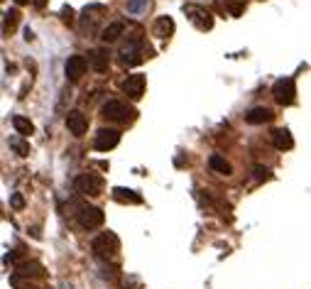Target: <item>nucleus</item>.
<instances>
[{"label": "nucleus", "mask_w": 311, "mask_h": 289, "mask_svg": "<svg viewBox=\"0 0 311 289\" xmlns=\"http://www.w3.org/2000/svg\"><path fill=\"white\" fill-rule=\"evenodd\" d=\"M108 64H111V51L108 49H93L91 51V69L93 71H98V74H103L106 69H108Z\"/></svg>", "instance_id": "12"}, {"label": "nucleus", "mask_w": 311, "mask_h": 289, "mask_svg": "<svg viewBox=\"0 0 311 289\" xmlns=\"http://www.w3.org/2000/svg\"><path fill=\"white\" fill-rule=\"evenodd\" d=\"M243 10H245V5H233V8H230V13L233 15H240Z\"/></svg>", "instance_id": "27"}, {"label": "nucleus", "mask_w": 311, "mask_h": 289, "mask_svg": "<svg viewBox=\"0 0 311 289\" xmlns=\"http://www.w3.org/2000/svg\"><path fill=\"white\" fill-rule=\"evenodd\" d=\"M74 187L79 194H86V196H98L100 191H103V179L96 174H81L76 176Z\"/></svg>", "instance_id": "5"}, {"label": "nucleus", "mask_w": 311, "mask_h": 289, "mask_svg": "<svg viewBox=\"0 0 311 289\" xmlns=\"http://www.w3.org/2000/svg\"><path fill=\"white\" fill-rule=\"evenodd\" d=\"M13 127H15V133H20V135H32V130H35V125L27 120V118H22V115H15L13 118Z\"/></svg>", "instance_id": "19"}, {"label": "nucleus", "mask_w": 311, "mask_h": 289, "mask_svg": "<svg viewBox=\"0 0 311 289\" xmlns=\"http://www.w3.org/2000/svg\"><path fill=\"white\" fill-rule=\"evenodd\" d=\"M272 142L277 150H292L294 147V138H292V133L287 130V127H279V130H274L272 133Z\"/></svg>", "instance_id": "13"}, {"label": "nucleus", "mask_w": 311, "mask_h": 289, "mask_svg": "<svg viewBox=\"0 0 311 289\" xmlns=\"http://www.w3.org/2000/svg\"><path fill=\"white\" fill-rule=\"evenodd\" d=\"M118 142H120V133H118V130H113V127H100L98 133H96L93 147L98 152H108V150H113Z\"/></svg>", "instance_id": "7"}, {"label": "nucleus", "mask_w": 311, "mask_h": 289, "mask_svg": "<svg viewBox=\"0 0 311 289\" xmlns=\"http://www.w3.org/2000/svg\"><path fill=\"white\" fill-rule=\"evenodd\" d=\"M113 199L118 203H142V196L137 194L135 189H123V187L113 189Z\"/></svg>", "instance_id": "14"}, {"label": "nucleus", "mask_w": 311, "mask_h": 289, "mask_svg": "<svg viewBox=\"0 0 311 289\" xmlns=\"http://www.w3.org/2000/svg\"><path fill=\"white\" fill-rule=\"evenodd\" d=\"M140 51H142V37L135 35V37L120 49V62H123L125 66H135V64L142 62V54H140Z\"/></svg>", "instance_id": "6"}, {"label": "nucleus", "mask_w": 311, "mask_h": 289, "mask_svg": "<svg viewBox=\"0 0 311 289\" xmlns=\"http://www.w3.org/2000/svg\"><path fill=\"white\" fill-rule=\"evenodd\" d=\"M103 221H106V216L98 206H81L79 208V226L84 230H93V228L103 226Z\"/></svg>", "instance_id": "4"}, {"label": "nucleus", "mask_w": 311, "mask_h": 289, "mask_svg": "<svg viewBox=\"0 0 311 289\" xmlns=\"http://www.w3.org/2000/svg\"><path fill=\"white\" fill-rule=\"evenodd\" d=\"M86 59L81 57V54H74V57H69L66 59V66H64V71H66V78L69 81H79L81 76L86 74Z\"/></svg>", "instance_id": "9"}, {"label": "nucleus", "mask_w": 311, "mask_h": 289, "mask_svg": "<svg viewBox=\"0 0 311 289\" xmlns=\"http://www.w3.org/2000/svg\"><path fill=\"white\" fill-rule=\"evenodd\" d=\"M66 127H69V133H71V135H76V138L86 135V130H88L86 115L81 113V111H71V113L66 115Z\"/></svg>", "instance_id": "10"}, {"label": "nucleus", "mask_w": 311, "mask_h": 289, "mask_svg": "<svg viewBox=\"0 0 311 289\" xmlns=\"http://www.w3.org/2000/svg\"><path fill=\"white\" fill-rule=\"evenodd\" d=\"M15 270H17V275H22V277H39L42 275V265L39 262H22V265H17V267H15Z\"/></svg>", "instance_id": "20"}, {"label": "nucleus", "mask_w": 311, "mask_h": 289, "mask_svg": "<svg viewBox=\"0 0 311 289\" xmlns=\"http://www.w3.org/2000/svg\"><path fill=\"white\" fill-rule=\"evenodd\" d=\"M91 250H93V255L100 257V260H113V257L118 255V250H120V243H118V238H115L113 233H100L98 238H93Z\"/></svg>", "instance_id": "1"}, {"label": "nucleus", "mask_w": 311, "mask_h": 289, "mask_svg": "<svg viewBox=\"0 0 311 289\" xmlns=\"http://www.w3.org/2000/svg\"><path fill=\"white\" fill-rule=\"evenodd\" d=\"M184 10L189 13V17L194 20V25L199 27V30H211V27H213V17L209 13H203V10L194 8V5H187Z\"/></svg>", "instance_id": "11"}, {"label": "nucleus", "mask_w": 311, "mask_h": 289, "mask_svg": "<svg viewBox=\"0 0 311 289\" xmlns=\"http://www.w3.org/2000/svg\"><path fill=\"white\" fill-rule=\"evenodd\" d=\"M245 120H248L250 125H262V123H270V120H272V113H270L265 106H257V108H252V111L245 115Z\"/></svg>", "instance_id": "15"}, {"label": "nucleus", "mask_w": 311, "mask_h": 289, "mask_svg": "<svg viewBox=\"0 0 311 289\" xmlns=\"http://www.w3.org/2000/svg\"><path fill=\"white\" fill-rule=\"evenodd\" d=\"M149 8V0H127V13L130 15H140Z\"/></svg>", "instance_id": "21"}, {"label": "nucleus", "mask_w": 311, "mask_h": 289, "mask_svg": "<svg viewBox=\"0 0 311 289\" xmlns=\"http://www.w3.org/2000/svg\"><path fill=\"white\" fill-rule=\"evenodd\" d=\"M10 206H13V208H25V199H22L20 194H13V199H10Z\"/></svg>", "instance_id": "25"}, {"label": "nucleus", "mask_w": 311, "mask_h": 289, "mask_svg": "<svg viewBox=\"0 0 311 289\" xmlns=\"http://www.w3.org/2000/svg\"><path fill=\"white\" fill-rule=\"evenodd\" d=\"M62 20L66 25H74V10L71 8H62Z\"/></svg>", "instance_id": "24"}, {"label": "nucleus", "mask_w": 311, "mask_h": 289, "mask_svg": "<svg viewBox=\"0 0 311 289\" xmlns=\"http://www.w3.org/2000/svg\"><path fill=\"white\" fill-rule=\"evenodd\" d=\"M15 3H17V5H25L27 0H15Z\"/></svg>", "instance_id": "29"}, {"label": "nucleus", "mask_w": 311, "mask_h": 289, "mask_svg": "<svg viewBox=\"0 0 311 289\" xmlns=\"http://www.w3.org/2000/svg\"><path fill=\"white\" fill-rule=\"evenodd\" d=\"M100 115H103V118H108V120L127 123V120H133V118H135V111H133V108H127V106L120 103V101H106L103 103V108H100Z\"/></svg>", "instance_id": "2"}, {"label": "nucleus", "mask_w": 311, "mask_h": 289, "mask_svg": "<svg viewBox=\"0 0 311 289\" xmlns=\"http://www.w3.org/2000/svg\"><path fill=\"white\" fill-rule=\"evenodd\" d=\"M10 147H15L20 157H27V154H30V145H25L22 140H10Z\"/></svg>", "instance_id": "23"}, {"label": "nucleus", "mask_w": 311, "mask_h": 289, "mask_svg": "<svg viewBox=\"0 0 311 289\" xmlns=\"http://www.w3.org/2000/svg\"><path fill=\"white\" fill-rule=\"evenodd\" d=\"M32 5H35V8H37V10H42V8H44V5H47V0H32Z\"/></svg>", "instance_id": "28"}, {"label": "nucleus", "mask_w": 311, "mask_h": 289, "mask_svg": "<svg viewBox=\"0 0 311 289\" xmlns=\"http://www.w3.org/2000/svg\"><path fill=\"white\" fill-rule=\"evenodd\" d=\"M272 96L279 106H292L297 98V86H294V78H279L274 81L272 86Z\"/></svg>", "instance_id": "3"}, {"label": "nucleus", "mask_w": 311, "mask_h": 289, "mask_svg": "<svg viewBox=\"0 0 311 289\" xmlns=\"http://www.w3.org/2000/svg\"><path fill=\"white\" fill-rule=\"evenodd\" d=\"M209 167H211L216 174H230V164H228V160L225 157H221V154H211V160H209Z\"/></svg>", "instance_id": "17"}, {"label": "nucleus", "mask_w": 311, "mask_h": 289, "mask_svg": "<svg viewBox=\"0 0 311 289\" xmlns=\"http://www.w3.org/2000/svg\"><path fill=\"white\" fill-rule=\"evenodd\" d=\"M172 32H174V20H172V17H160V20L154 22V35H157V37L164 39V37H169Z\"/></svg>", "instance_id": "16"}, {"label": "nucleus", "mask_w": 311, "mask_h": 289, "mask_svg": "<svg viewBox=\"0 0 311 289\" xmlns=\"http://www.w3.org/2000/svg\"><path fill=\"white\" fill-rule=\"evenodd\" d=\"M123 93H127V98H133V101L142 98V93H145V76L142 74L127 76L123 81Z\"/></svg>", "instance_id": "8"}, {"label": "nucleus", "mask_w": 311, "mask_h": 289, "mask_svg": "<svg viewBox=\"0 0 311 289\" xmlns=\"http://www.w3.org/2000/svg\"><path fill=\"white\" fill-rule=\"evenodd\" d=\"M252 176H255L257 181H267V179H272V172H270L267 167H262V164H257V167L252 169Z\"/></svg>", "instance_id": "22"}, {"label": "nucleus", "mask_w": 311, "mask_h": 289, "mask_svg": "<svg viewBox=\"0 0 311 289\" xmlns=\"http://www.w3.org/2000/svg\"><path fill=\"white\" fill-rule=\"evenodd\" d=\"M123 30H125V25L123 22H113V25H108L106 30H103V35H100V39L106 42V44H111V42H115V39L123 35Z\"/></svg>", "instance_id": "18"}, {"label": "nucleus", "mask_w": 311, "mask_h": 289, "mask_svg": "<svg viewBox=\"0 0 311 289\" xmlns=\"http://www.w3.org/2000/svg\"><path fill=\"white\" fill-rule=\"evenodd\" d=\"M8 22H10V25H15V22H17V10H10V13H5V27H8Z\"/></svg>", "instance_id": "26"}]
</instances>
